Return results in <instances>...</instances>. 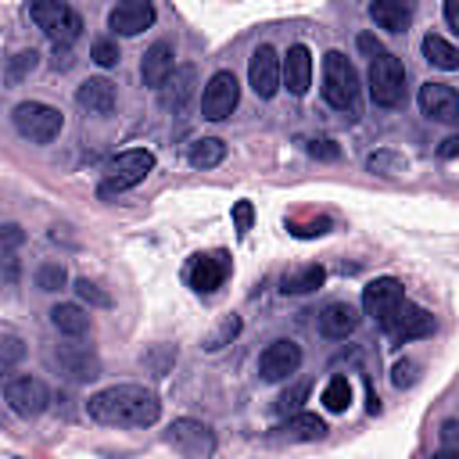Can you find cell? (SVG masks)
Instances as JSON below:
<instances>
[{"mask_svg":"<svg viewBox=\"0 0 459 459\" xmlns=\"http://www.w3.org/2000/svg\"><path fill=\"white\" fill-rule=\"evenodd\" d=\"M398 301H405V287H402V280H394V276H377V280H369V283L362 287V312L373 316L377 323H380Z\"/></svg>","mask_w":459,"mask_h":459,"instance_id":"15","label":"cell"},{"mask_svg":"<svg viewBox=\"0 0 459 459\" xmlns=\"http://www.w3.org/2000/svg\"><path fill=\"white\" fill-rule=\"evenodd\" d=\"M36 65H39V54H36L32 47H25V50H18V54H11V57H7L4 79H7L11 86H14V82H22V79H25V75H29V72H32Z\"/></svg>","mask_w":459,"mask_h":459,"instance_id":"30","label":"cell"},{"mask_svg":"<svg viewBox=\"0 0 459 459\" xmlns=\"http://www.w3.org/2000/svg\"><path fill=\"white\" fill-rule=\"evenodd\" d=\"M280 437H287V441H316V437H323L326 434V420L323 416H316V412H290L280 427H273Z\"/></svg>","mask_w":459,"mask_h":459,"instance_id":"23","label":"cell"},{"mask_svg":"<svg viewBox=\"0 0 459 459\" xmlns=\"http://www.w3.org/2000/svg\"><path fill=\"white\" fill-rule=\"evenodd\" d=\"M237 333H240V319H237V316H230V319H222V326L204 341V348H208V351H219V348H222L226 341H233Z\"/></svg>","mask_w":459,"mask_h":459,"instance_id":"36","label":"cell"},{"mask_svg":"<svg viewBox=\"0 0 459 459\" xmlns=\"http://www.w3.org/2000/svg\"><path fill=\"white\" fill-rule=\"evenodd\" d=\"M158 18L151 0H118L108 11V29H115L118 36H140L143 29H151Z\"/></svg>","mask_w":459,"mask_h":459,"instance_id":"13","label":"cell"},{"mask_svg":"<svg viewBox=\"0 0 459 459\" xmlns=\"http://www.w3.org/2000/svg\"><path fill=\"white\" fill-rule=\"evenodd\" d=\"M226 273H230V262H226V255L222 251H212V255H194V262H190V287L197 290V294H212V290H219L222 287V280H226Z\"/></svg>","mask_w":459,"mask_h":459,"instance_id":"19","label":"cell"},{"mask_svg":"<svg viewBox=\"0 0 459 459\" xmlns=\"http://www.w3.org/2000/svg\"><path fill=\"white\" fill-rule=\"evenodd\" d=\"M247 82H251V90H255L262 100H273L276 90L283 86V57H280L269 43L255 47V54H251V61H247Z\"/></svg>","mask_w":459,"mask_h":459,"instance_id":"10","label":"cell"},{"mask_svg":"<svg viewBox=\"0 0 459 459\" xmlns=\"http://www.w3.org/2000/svg\"><path fill=\"white\" fill-rule=\"evenodd\" d=\"M194 86H197V68H194V65H179V68L172 72V79H169V97H165V104H169L172 111H183V108L190 104V97H194Z\"/></svg>","mask_w":459,"mask_h":459,"instance_id":"26","label":"cell"},{"mask_svg":"<svg viewBox=\"0 0 459 459\" xmlns=\"http://www.w3.org/2000/svg\"><path fill=\"white\" fill-rule=\"evenodd\" d=\"M75 104H79L86 115H97V118L111 115V111H115V104H118L115 82H111V79H104V75H93V79L79 82V90H75Z\"/></svg>","mask_w":459,"mask_h":459,"instance_id":"18","label":"cell"},{"mask_svg":"<svg viewBox=\"0 0 459 459\" xmlns=\"http://www.w3.org/2000/svg\"><path fill=\"white\" fill-rule=\"evenodd\" d=\"M54 359H57V366H61V373H68L72 380H97L100 377V359H97V351L90 348V344H72V341H65V344H57L54 348Z\"/></svg>","mask_w":459,"mask_h":459,"instance_id":"16","label":"cell"},{"mask_svg":"<svg viewBox=\"0 0 459 459\" xmlns=\"http://www.w3.org/2000/svg\"><path fill=\"white\" fill-rule=\"evenodd\" d=\"M251 222H255V204H251V201H237V204H233V226H237V233L247 237Z\"/></svg>","mask_w":459,"mask_h":459,"instance_id":"37","label":"cell"},{"mask_svg":"<svg viewBox=\"0 0 459 459\" xmlns=\"http://www.w3.org/2000/svg\"><path fill=\"white\" fill-rule=\"evenodd\" d=\"M50 323H54V330L65 333V337H82V333H90V316H86V308L75 305V301H57V305L50 308Z\"/></svg>","mask_w":459,"mask_h":459,"instance_id":"24","label":"cell"},{"mask_svg":"<svg viewBox=\"0 0 459 459\" xmlns=\"http://www.w3.org/2000/svg\"><path fill=\"white\" fill-rule=\"evenodd\" d=\"M172 72H176V50H172V43H165V39L151 43L143 50V57H140V79H143V86L147 90H161L172 79Z\"/></svg>","mask_w":459,"mask_h":459,"instance_id":"17","label":"cell"},{"mask_svg":"<svg viewBox=\"0 0 459 459\" xmlns=\"http://www.w3.org/2000/svg\"><path fill=\"white\" fill-rule=\"evenodd\" d=\"M319 90L333 111H348V115L359 111V72L341 50L323 54V86Z\"/></svg>","mask_w":459,"mask_h":459,"instance_id":"3","label":"cell"},{"mask_svg":"<svg viewBox=\"0 0 459 459\" xmlns=\"http://www.w3.org/2000/svg\"><path fill=\"white\" fill-rule=\"evenodd\" d=\"M151 169H154V154H151L147 147H129V151H122V154H115V158L108 161L97 194H100V197H118V194L140 186Z\"/></svg>","mask_w":459,"mask_h":459,"instance_id":"4","label":"cell"},{"mask_svg":"<svg viewBox=\"0 0 459 459\" xmlns=\"http://www.w3.org/2000/svg\"><path fill=\"white\" fill-rule=\"evenodd\" d=\"M380 326H384V333L391 337V341H416V337H427L430 330H434V319H430V312L427 308H420V305H412V301H398L384 319H380Z\"/></svg>","mask_w":459,"mask_h":459,"instance_id":"8","label":"cell"},{"mask_svg":"<svg viewBox=\"0 0 459 459\" xmlns=\"http://www.w3.org/2000/svg\"><path fill=\"white\" fill-rule=\"evenodd\" d=\"M437 158H445V161L459 158V133H452V136H445V140L437 143Z\"/></svg>","mask_w":459,"mask_h":459,"instance_id":"43","label":"cell"},{"mask_svg":"<svg viewBox=\"0 0 459 459\" xmlns=\"http://www.w3.org/2000/svg\"><path fill=\"white\" fill-rule=\"evenodd\" d=\"M86 412L104 427H151L161 416V402L143 384H111L86 398Z\"/></svg>","mask_w":459,"mask_h":459,"instance_id":"1","label":"cell"},{"mask_svg":"<svg viewBox=\"0 0 459 459\" xmlns=\"http://www.w3.org/2000/svg\"><path fill=\"white\" fill-rule=\"evenodd\" d=\"M359 50L369 57V97L380 108H398L405 100V68L398 54L384 50L373 32H359Z\"/></svg>","mask_w":459,"mask_h":459,"instance_id":"2","label":"cell"},{"mask_svg":"<svg viewBox=\"0 0 459 459\" xmlns=\"http://www.w3.org/2000/svg\"><path fill=\"white\" fill-rule=\"evenodd\" d=\"M459 445V420H445L441 423V455H455Z\"/></svg>","mask_w":459,"mask_h":459,"instance_id":"39","label":"cell"},{"mask_svg":"<svg viewBox=\"0 0 459 459\" xmlns=\"http://www.w3.org/2000/svg\"><path fill=\"white\" fill-rule=\"evenodd\" d=\"M369 172L398 176V172H405V158L398 151H377V154H369Z\"/></svg>","mask_w":459,"mask_h":459,"instance_id":"32","label":"cell"},{"mask_svg":"<svg viewBox=\"0 0 459 459\" xmlns=\"http://www.w3.org/2000/svg\"><path fill=\"white\" fill-rule=\"evenodd\" d=\"M369 18L377 29L387 32H405L416 18V0H373L369 4Z\"/></svg>","mask_w":459,"mask_h":459,"instance_id":"22","label":"cell"},{"mask_svg":"<svg viewBox=\"0 0 459 459\" xmlns=\"http://www.w3.org/2000/svg\"><path fill=\"white\" fill-rule=\"evenodd\" d=\"M308 394V387L305 384H298V387H290V391H283L280 394V402H276V409L280 412H298V405H301V398Z\"/></svg>","mask_w":459,"mask_h":459,"instance_id":"40","label":"cell"},{"mask_svg":"<svg viewBox=\"0 0 459 459\" xmlns=\"http://www.w3.org/2000/svg\"><path fill=\"white\" fill-rule=\"evenodd\" d=\"M420 111L434 122H459V90L448 82H423L420 86Z\"/></svg>","mask_w":459,"mask_h":459,"instance_id":"14","label":"cell"},{"mask_svg":"<svg viewBox=\"0 0 459 459\" xmlns=\"http://www.w3.org/2000/svg\"><path fill=\"white\" fill-rule=\"evenodd\" d=\"M75 298H79L86 308H90V305H93V308H111V294L100 290V287H97L93 280H86V276L75 280Z\"/></svg>","mask_w":459,"mask_h":459,"instance_id":"31","label":"cell"},{"mask_svg":"<svg viewBox=\"0 0 459 459\" xmlns=\"http://www.w3.org/2000/svg\"><path fill=\"white\" fill-rule=\"evenodd\" d=\"M65 280H68V273H65L61 262H43V265L36 269V287H39V290H61Z\"/></svg>","mask_w":459,"mask_h":459,"instance_id":"33","label":"cell"},{"mask_svg":"<svg viewBox=\"0 0 459 459\" xmlns=\"http://www.w3.org/2000/svg\"><path fill=\"white\" fill-rule=\"evenodd\" d=\"M316 323H319V333L326 341H344L359 326V308L348 305V301H330V305L319 308V319Z\"/></svg>","mask_w":459,"mask_h":459,"instance_id":"21","label":"cell"},{"mask_svg":"<svg viewBox=\"0 0 459 459\" xmlns=\"http://www.w3.org/2000/svg\"><path fill=\"white\" fill-rule=\"evenodd\" d=\"M22 355H25L22 341H18V337H14L11 330H4V333H0V369L7 373V369H11V366H14L18 359H22Z\"/></svg>","mask_w":459,"mask_h":459,"instance_id":"35","label":"cell"},{"mask_svg":"<svg viewBox=\"0 0 459 459\" xmlns=\"http://www.w3.org/2000/svg\"><path fill=\"white\" fill-rule=\"evenodd\" d=\"M319 402L326 405V412H344L351 405V384H348V377H330L326 387H323V394H319Z\"/></svg>","mask_w":459,"mask_h":459,"instance_id":"29","label":"cell"},{"mask_svg":"<svg viewBox=\"0 0 459 459\" xmlns=\"http://www.w3.org/2000/svg\"><path fill=\"white\" fill-rule=\"evenodd\" d=\"M283 86L294 97L308 93V86H312V50L305 43L287 47V54H283Z\"/></svg>","mask_w":459,"mask_h":459,"instance_id":"20","label":"cell"},{"mask_svg":"<svg viewBox=\"0 0 459 459\" xmlns=\"http://www.w3.org/2000/svg\"><path fill=\"white\" fill-rule=\"evenodd\" d=\"M445 22L459 32V0H445Z\"/></svg>","mask_w":459,"mask_h":459,"instance_id":"45","label":"cell"},{"mask_svg":"<svg viewBox=\"0 0 459 459\" xmlns=\"http://www.w3.org/2000/svg\"><path fill=\"white\" fill-rule=\"evenodd\" d=\"M165 441H169L179 455H186V459H201V455H212V452H215V434H212V427L201 423V420H190V416L172 420Z\"/></svg>","mask_w":459,"mask_h":459,"instance_id":"12","label":"cell"},{"mask_svg":"<svg viewBox=\"0 0 459 459\" xmlns=\"http://www.w3.org/2000/svg\"><path fill=\"white\" fill-rule=\"evenodd\" d=\"M237 104H240V86H237L233 72H226V68L215 72L208 79L204 93H201V115L208 122H222V118H230L237 111Z\"/></svg>","mask_w":459,"mask_h":459,"instance_id":"11","label":"cell"},{"mask_svg":"<svg viewBox=\"0 0 459 459\" xmlns=\"http://www.w3.org/2000/svg\"><path fill=\"white\" fill-rule=\"evenodd\" d=\"M305 151H308L312 158H326V161H333V158L341 154L333 140H308V143H305Z\"/></svg>","mask_w":459,"mask_h":459,"instance_id":"41","label":"cell"},{"mask_svg":"<svg viewBox=\"0 0 459 459\" xmlns=\"http://www.w3.org/2000/svg\"><path fill=\"white\" fill-rule=\"evenodd\" d=\"M423 57H427V65H434L441 72H459V47L448 43L445 36H437V32L423 36Z\"/></svg>","mask_w":459,"mask_h":459,"instance_id":"25","label":"cell"},{"mask_svg":"<svg viewBox=\"0 0 459 459\" xmlns=\"http://www.w3.org/2000/svg\"><path fill=\"white\" fill-rule=\"evenodd\" d=\"M416 380V362L412 359H398L394 366H391V384L394 387H409Z\"/></svg>","mask_w":459,"mask_h":459,"instance_id":"38","label":"cell"},{"mask_svg":"<svg viewBox=\"0 0 459 459\" xmlns=\"http://www.w3.org/2000/svg\"><path fill=\"white\" fill-rule=\"evenodd\" d=\"M298 366H301V344L290 341V337H280V341L265 344L262 355H258V377H262L265 384L290 380V377L298 373Z\"/></svg>","mask_w":459,"mask_h":459,"instance_id":"9","label":"cell"},{"mask_svg":"<svg viewBox=\"0 0 459 459\" xmlns=\"http://www.w3.org/2000/svg\"><path fill=\"white\" fill-rule=\"evenodd\" d=\"M29 18L54 47H72L79 39V32H82V18L65 0H32L29 4Z\"/></svg>","mask_w":459,"mask_h":459,"instance_id":"5","label":"cell"},{"mask_svg":"<svg viewBox=\"0 0 459 459\" xmlns=\"http://www.w3.org/2000/svg\"><path fill=\"white\" fill-rule=\"evenodd\" d=\"M326 226H330V219H316L308 226H290V233L294 237H319V233H326Z\"/></svg>","mask_w":459,"mask_h":459,"instance_id":"42","label":"cell"},{"mask_svg":"<svg viewBox=\"0 0 459 459\" xmlns=\"http://www.w3.org/2000/svg\"><path fill=\"white\" fill-rule=\"evenodd\" d=\"M222 158H226V143L219 136H201V140H194L186 147V161L194 169H215Z\"/></svg>","mask_w":459,"mask_h":459,"instance_id":"27","label":"cell"},{"mask_svg":"<svg viewBox=\"0 0 459 459\" xmlns=\"http://www.w3.org/2000/svg\"><path fill=\"white\" fill-rule=\"evenodd\" d=\"M323 280H326V269H323V265H305V269H298V273H287V276L280 280V290H283V294H308V290H319Z\"/></svg>","mask_w":459,"mask_h":459,"instance_id":"28","label":"cell"},{"mask_svg":"<svg viewBox=\"0 0 459 459\" xmlns=\"http://www.w3.org/2000/svg\"><path fill=\"white\" fill-rule=\"evenodd\" d=\"M4 402H7V409H11L14 416L29 420V416H39V412L50 405V391H47V384H43L39 377L22 373V377H7V384H4Z\"/></svg>","mask_w":459,"mask_h":459,"instance_id":"7","label":"cell"},{"mask_svg":"<svg viewBox=\"0 0 459 459\" xmlns=\"http://www.w3.org/2000/svg\"><path fill=\"white\" fill-rule=\"evenodd\" d=\"M90 57H93V65H100V68H115V65H118V47H115V39H108V36L93 39Z\"/></svg>","mask_w":459,"mask_h":459,"instance_id":"34","label":"cell"},{"mask_svg":"<svg viewBox=\"0 0 459 459\" xmlns=\"http://www.w3.org/2000/svg\"><path fill=\"white\" fill-rule=\"evenodd\" d=\"M11 122H14L18 136H25L29 143H50L65 129V115L54 104H43V100H22V104H14Z\"/></svg>","mask_w":459,"mask_h":459,"instance_id":"6","label":"cell"},{"mask_svg":"<svg viewBox=\"0 0 459 459\" xmlns=\"http://www.w3.org/2000/svg\"><path fill=\"white\" fill-rule=\"evenodd\" d=\"M0 237H4V251H14V247L22 244V230H18L14 222H7V226L0 230Z\"/></svg>","mask_w":459,"mask_h":459,"instance_id":"44","label":"cell"}]
</instances>
